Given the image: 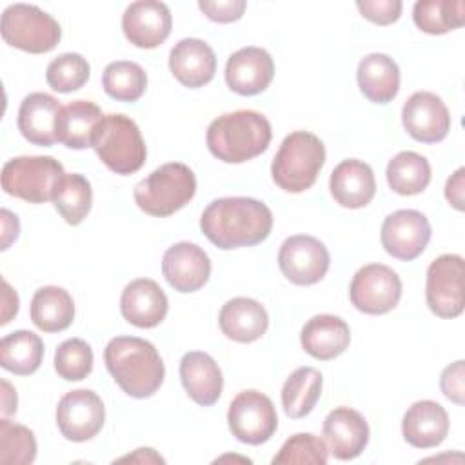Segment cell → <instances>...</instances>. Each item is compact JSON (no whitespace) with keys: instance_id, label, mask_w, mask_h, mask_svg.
I'll list each match as a JSON object with an SVG mask.
<instances>
[{"instance_id":"ba28073f","label":"cell","mask_w":465,"mask_h":465,"mask_svg":"<svg viewBox=\"0 0 465 465\" xmlns=\"http://www.w3.org/2000/svg\"><path fill=\"white\" fill-rule=\"evenodd\" d=\"M62 174L64 165L53 156H16L2 167V189L24 202L45 203Z\"/></svg>"},{"instance_id":"836d02e7","label":"cell","mask_w":465,"mask_h":465,"mask_svg":"<svg viewBox=\"0 0 465 465\" xmlns=\"http://www.w3.org/2000/svg\"><path fill=\"white\" fill-rule=\"evenodd\" d=\"M385 176L394 193L401 196L420 194L430 182V163L414 151H401L389 160Z\"/></svg>"},{"instance_id":"d590c367","label":"cell","mask_w":465,"mask_h":465,"mask_svg":"<svg viewBox=\"0 0 465 465\" xmlns=\"http://www.w3.org/2000/svg\"><path fill=\"white\" fill-rule=\"evenodd\" d=\"M102 87L113 100L136 102L145 93L147 74L136 62L116 60L104 69Z\"/></svg>"},{"instance_id":"30bf717a","label":"cell","mask_w":465,"mask_h":465,"mask_svg":"<svg viewBox=\"0 0 465 465\" xmlns=\"http://www.w3.org/2000/svg\"><path fill=\"white\" fill-rule=\"evenodd\" d=\"M351 303L365 314H385L401 298V280L396 271L381 263H369L356 271L349 287Z\"/></svg>"},{"instance_id":"8fae6325","label":"cell","mask_w":465,"mask_h":465,"mask_svg":"<svg viewBox=\"0 0 465 465\" xmlns=\"http://www.w3.org/2000/svg\"><path fill=\"white\" fill-rule=\"evenodd\" d=\"M425 298L429 309L440 318H456L463 312V258L441 254L427 269Z\"/></svg>"},{"instance_id":"e575fe53","label":"cell","mask_w":465,"mask_h":465,"mask_svg":"<svg viewBox=\"0 0 465 465\" xmlns=\"http://www.w3.org/2000/svg\"><path fill=\"white\" fill-rule=\"evenodd\" d=\"M412 20L427 35H445L465 24V4L461 0H418Z\"/></svg>"},{"instance_id":"83f0119b","label":"cell","mask_w":465,"mask_h":465,"mask_svg":"<svg viewBox=\"0 0 465 465\" xmlns=\"http://www.w3.org/2000/svg\"><path fill=\"white\" fill-rule=\"evenodd\" d=\"M358 87L374 104H389L400 91V67L385 53L363 56L356 71Z\"/></svg>"},{"instance_id":"ac0fdd59","label":"cell","mask_w":465,"mask_h":465,"mask_svg":"<svg viewBox=\"0 0 465 465\" xmlns=\"http://www.w3.org/2000/svg\"><path fill=\"white\" fill-rule=\"evenodd\" d=\"M162 272L174 291L194 292L207 283L211 276V260L200 245L178 242L163 252Z\"/></svg>"},{"instance_id":"1f68e13d","label":"cell","mask_w":465,"mask_h":465,"mask_svg":"<svg viewBox=\"0 0 465 465\" xmlns=\"http://www.w3.org/2000/svg\"><path fill=\"white\" fill-rule=\"evenodd\" d=\"M42 358L44 341L31 331H15L0 341V365L16 376L33 374L40 367Z\"/></svg>"},{"instance_id":"8992f818","label":"cell","mask_w":465,"mask_h":465,"mask_svg":"<svg viewBox=\"0 0 465 465\" xmlns=\"http://www.w3.org/2000/svg\"><path fill=\"white\" fill-rule=\"evenodd\" d=\"M196 193V176L182 162H169L136 183L134 202L151 216H169L185 207Z\"/></svg>"},{"instance_id":"bcb514c9","label":"cell","mask_w":465,"mask_h":465,"mask_svg":"<svg viewBox=\"0 0 465 465\" xmlns=\"http://www.w3.org/2000/svg\"><path fill=\"white\" fill-rule=\"evenodd\" d=\"M2 287H4V292H2V303L4 305H2V320H0V323L5 325L18 312V296H16V292L11 289V285L7 282H4Z\"/></svg>"},{"instance_id":"d6986e66","label":"cell","mask_w":465,"mask_h":465,"mask_svg":"<svg viewBox=\"0 0 465 465\" xmlns=\"http://www.w3.org/2000/svg\"><path fill=\"white\" fill-rule=\"evenodd\" d=\"M322 432L329 454L343 461L360 456L369 443V425L351 407L332 409L323 421Z\"/></svg>"},{"instance_id":"6da1fadb","label":"cell","mask_w":465,"mask_h":465,"mask_svg":"<svg viewBox=\"0 0 465 465\" xmlns=\"http://www.w3.org/2000/svg\"><path fill=\"white\" fill-rule=\"evenodd\" d=\"M200 229L218 249L251 247L271 234L272 213L256 198L225 196L203 209Z\"/></svg>"},{"instance_id":"7bdbcfd3","label":"cell","mask_w":465,"mask_h":465,"mask_svg":"<svg viewBox=\"0 0 465 465\" xmlns=\"http://www.w3.org/2000/svg\"><path fill=\"white\" fill-rule=\"evenodd\" d=\"M465 369H463V360H458L450 363L449 367L443 369L440 376V387L445 398L450 401L463 405V394H465Z\"/></svg>"},{"instance_id":"484cf974","label":"cell","mask_w":465,"mask_h":465,"mask_svg":"<svg viewBox=\"0 0 465 465\" xmlns=\"http://www.w3.org/2000/svg\"><path fill=\"white\" fill-rule=\"evenodd\" d=\"M218 323L229 340L238 343H251L265 334L269 327V316L260 302L238 296L222 305Z\"/></svg>"},{"instance_id":"f6af8a7d","label":"cell","mask_w":465,"mask_h":465,"mask_svg":"<svg viewBox=\"0 0 465 465\" xmlns=\"http://www.w3.org/2000/svg\"><path fill=\"white\" fill-rule=\"evenodd\" d=\"M0 216H2V251H5L18 238L20 223H18V216L7 209H2Z\"/></svg>"},{"instance_id":"f35d334b","label":"cell","mask_w":465,"mask_h":465,"mask_svg":"<svg viewBox=\"0 0 465 465\" xmlns=\"http://www.w3.org/2000/svg\"><path fill=\"white\" fill-rule=\"evenodd\" d=\"M54 371L65 381H80L93 371V349L82 338L62 341L54 352Z\"/></svg>"},{"instance_id":"f546056e","label":"cell","mask_w":465,"mask_h":465,"mask_svg":"<svg viewBox=\"0 0 465 465\" xmlns=\"http://www.w3.org/2000/svg\"><path fill=\"white\" fill-rule=\"evenodd\" d=\"M74 320V302L64 287H40L31 300V322L44 332L65 331Z\"/></svg>"},{"instance_id":"7c38bea8","label":"cell","mask_w":465,"mask_h":465,"mask_svg":"<svg viewBox=\"0 0 465 465\" xmlns=\"http://www.w3.org/2000/svg\"><path fill=\"white\" fill-rule=\"evenodd\" d=\"M282 274L294 285H314L329 271L331 254L323 242L309 234L289 236L278 251Z\"/></svg>"},{"instance_id":"ffe728a7","label":"cell","mask_w":465,"mask_h":465,"mask_svg":"<svg viewBox=\"0 0 465 465\" xmlns=\"http://www.w3.org/2000/svg\"><path fill=\"white\" fill-rule=\"evenodd\" d=\"M167 309L169 300L154 280L136 278L122 291L120 312L134 327H156L163 322Z\"/></svg>"},{"instance_id":"cb8c5ba5","label":"cell","mask_w":465,"mask_h":465,"mask_svg":"<svg viewBox=\"0 0 465 465\" xmlns=\"http://www.w3.org/2000/svg\"><path fill=\"white\" fill-rule=\"evenodd\" d=\"M401 434L405 441L416 449H432L449 434L447 411L432 400L412 403L401 420Z\"/></svg>"},{"instance_id":"e0dca14e","label":"cell","mask_w":465,"mask_h":465,"mask_svg":"<svg viewBox=\"0 0 465 465\" xmlns=\"http://www.w3.org/2000/svg\"><path fill=\"white\" fill-rule=\"evenodd\" d=\"M274 76L272 56L256 45L234 51L225 64V84L242 96L263 93Z\"/></svg>"},{"instance_id":"4dcf8cb0","label":"cell","mask_w":465,"mask_h":465,"mask_svg":"<svg viewBox=\"0 0 465 465\" xmlns=\"http://www.w3.org/2000/svg\"><path fill=\"white\" fill-rule=\"evenodd\" d=\"M323 378L314 367H298L282 387V407L292 420L305 418L322 396Z\"/></svg>"},{"instance_id":"4fadbf2b","label":"cell","mask_w":465,"mask_h":465,"mask_svg":"<svg viewBox=\"0 0 465 465\" xmlns=\"http://www.w3.org/2000/svg\"><path fill=\"white\" fill-rule=\"evenodd\" d=\"M105 421V409L100 396L89 389L69 391L56 407V427L69 441L94 438Z\"/></svg>"},{"instance_id":"60d3db41","label":"cell","mask_w":465,"mask_h":465,"mask_svg":"<svg viewBox=\"0 0 465 465\" xmlns=\"http://www.w3.org/2000/svg\"><path fill=\"white\" fill-rule=\"evenodd\" d=\"M356 7L369 22L389 25L400 18L403 4L400 0H358Z\"/></svg>"},{"instance_id":"d6a6232c","label":"cell","mask_w":465,"mask_h":465,"mask_svg":"<svg viewBox=\"0 0 465 465\" xmlns=\"http://www.w3.org/2000/svg\"><path fill=\"white\" fill-rule=\"evenodd\" d=\"M51 200L69 225H78L91 211L93 189L84 174L64 173L54 185Z\"/></svg>"},{"instance_id":"44dd1931","label":"cell","mask_w":465,"mask_h":465,"mask_svg":"<svg viewBox=\"0 0 465 465\" xmlns=\"http://www.w3.org/2000/svg\"><path fill=\"white\" fill-rule=\"evenodd\" d=\"M169 69L182 85L198 89L214 78L216 54L207 42L183 38L169 53Z\"/></svg>"},{"instance_id":"277c9868","label":"cell","mask_w":465,"mask_h":465,"mask_svg":"<svg viewBox=\"0 0 465 465\" xmlns=\"http://www.w3.org/2000/svg\"><path fill=\"white\" fill-rule=\"evenodd\" d=\"M325 163V145L309 131L287 134L272 158L271 174L274 183L287 193L311 189Z\"/></svg>"},{"instance_id":"f1b7e54d","label":"cell","mask_w":465,"mask_h":465,"mask_svg":"<svg viewBox=\"0 0 465 465\" xmlns=\"http://www.w3.org/2000/svg\"><path fill=\"white\" fill-rule=\"evenodd\" d=\"M102 116V109L89 100H74L64 105L54 124L56 142L69 149L91 147L94 127Z\"/></svg>"},{"instance_id":"74e56055","label":"cell","mask_w":465,"mask_h":465,"mask_svg":"<svg viewBox=\"0 0 465 465\" xmlns=\"http://www.w3.org/2000/svg\"><path fill=\"white\" fill-rule=\"evenodd\" d=\"M91 74L89 62L78 53H62L53 58L45 69V80L58 93H73L80 89Z\"/></svg>"},{"instance_id":"d4e9b609","label":"cell","mask_w":465,"mask_h":465,"mask_svg":"<svg viewBox=\"0 0 465 465\" xmlns=\"http://www.w3.org/2000/svg\"><path fill=\"white\" fill-rule=\"evenodd\" d=\"M300 341L309 356L327 361L345 352L351 343V329L340 316L316 314L302 327Z\"/></svg>"},{"instance_id":"52a82bcc","label":"cell","mask_w":465,"mask_h":465,"mask_svg":"<svg viewBox=\"0 0 465 465\" xmlns=\"http://www.w3.org/2000/svg\"><path fill=\"white\" fill-rule=\"evenodd\" d=\"M0 31L7 45L33 54L53 51L62 38L60 24L49 13L31 4L5 7Z\"/></svg>"},{"instance_id":"7a4b0ae2","label":"cell","mask_w":465,"mask_h":465,"mask_svg":"<svg viewBox=\"0 0 465 465\" xmlns=\"http://www.w3.org/2000/svg\"><path fill=\"white\" fill-rule=\"evenodd\" d=\"M109 374L131 398L153 396L165 376L163 361L156 347L136 336H116L104 351Z\"/></svg>"},{"instance_id":"7dc6e473","label":"cell","mask_w":465,"mask_h":465,"mask_svg":"<svg viewBox=\"0 0 465 465\" xmlns=\"http://www.w3.org/2000/svg\"><path fill=\"white\" fill-rule=\"evenodd\" d=\"M118 461H138V463H163V458L154 452V449L142 447L136 449L133 454L118 458Z\"/></svg>"},{"instance_id":"7402d4cb","label":"cell","mask_w":465,"mask_h":465,"mask_svg":"<svg viewBox=\"0 0 465 465\" xmlns=\"http://www.w3.org/2000/svg\"><path fill=\"white\" fill-rule=\"evenodd\" d=\"M329 189L338 205L347 209H361L374 198V173L371 165L361 160H343L332 169Z\"/></svg>"},{"instance_id":"603a6c76","label":"cell","mask_w":465,"mask_h":465,"mask_svg":"<svg viewBox=\"0 0 465 465\" xmlns=\"http://www.w3.org/2000/svg\"><path fill=\"white\" fill-rule=\"evenodd\" d=\"M180 380L189 398L202 407L214 405L223 389V378L218 363L202 351H191L182 356Z\"/></svg>"},{"instance_id":"ab89813d","label":"cell","mask_w":465,"mask_h":465,"mask_svg":"<svg viewBox=\"0 0 465 465\" xmlns=\"http://www.w3.org/2000/svg\"><path fill=\"white\" fill-rule=\"evenodd\" d=\"M329 460V450L323 440L311 432H298L291 436L278 454L272 458V465H287V463H312L325 465Z\"/></svg>"},{"instance_id":"b9f144b4","label":"cell","mask_w":465,"mask_h":465,"mask_svg":"<svg viewBox=\"0 0 465 465\" xmlns=\"http://www.w3.org/2000/svg\"><path fill=\"white\" fill-rule=\"evenodd\" d=\"M200 11L213 22L229 24L242 18L247 2L245 0H200Z\"/></svg>"},{"instance_id":"2e32d148","label":"cell","mask_w":465,"mask_h":465,"mask_svg":"<svg viewBox=\"0 0 465 465\" xmlns=\"http://www.w3.org/2000/svg\"><path fill=\"white\" fill-rule=\"evenodd\" d=\"M171 11L163 2L158 0L133 2L127 5L122 16L125 38L140 49H153L163 44L171 35Z\"/></svg>"},{"instance_id":"4316f807","label":"cell","mask_w":465,"mask_h":465,"mask_svg":"<svg viewBox=\"0 0 465 465\" xmlns=\"http://www.w3.org/2000/svg\"><path fill=\"white\" fill-rule=\"evenodd\" d=\"M62 107L64 105L47 93L27 94L18 109V131L29 143L42 147L53 145L56 142L54 124Z\"/></svg>"},{"instance_id":"9a60e30c","label":"cell","mask_w":465,"mask_h":465,"mask_svg":"<svg viewBox=\"0 0 465 465\" xmlns=\"http://www.w3.org/2000/svg\"><path fill=\"white\" fill-rule=\"evenodd\" d=\"M405 131L421 143L441 142L450 131V114L443 100L430 91L412 93L401 107Z\"/></svg>"},{"instance_id":"ee69618b","label":"cell","mask_w":465,"mask_h":465,"mask_svg":"<svg viewBox=\"0 0 465 465\" xmlns=\"http://www.w3.org/2000/svg\"><path fill=\"white\" fill-rule=\"evenodd\" d=\"M463 176L465 169L460 167L445 183V198L458 211H463Z\"/></svg>"},{"instance_id":"5bb4252c","label":"cell","mask_w":465,"mask_h":465,"mask_svg":"<svg viewBox=\"0 0 465 465\" xmlns=\"http://www.w3.org/2000/svg\"><path fill=\"white\" fill-rule=\"evenodd\" d=\"M380 238L387 254L411 262L425 251L430 240V223L416 209H400L383 220Z\"/></svg>"},{"instance_id":"3957f363","label":"cell","mask_w":465,"mask_h":465,"mask_svg":"<svg viewBox=\"0 0 465 465\" xmlns=\"http://www.w3.org/2000/svg\"><path fill=\"white\" fill-rule=\"evenodd\" d=\"M272 138L269 120L251 109L225 113L214 118L205 134L211 154L225 163H243L262 154Z\"/></svg>"},{"instance_id":"5b68a950","label":"cell","mask_w":465,"mask_h":465,"mask_svg":"<svg viewBox=\"0 0 465 465\" xmlns=\"http://www.w3.org/2000/svg\"><path fill=\"white\" fill-rule=\"evenodd\" d=\"M91 147L107 169L124 176L136 173L147 156L136 122L120 113L102 116L94 127Z\"/></svg>"},{"instance_id":"8d00e7d4","label":"cell","mask_w":465,"mask_h":465,"mask_svg":"<svg viewBox=\"0 0 465 465\" xmlns=\"http://www.w3.org/2000/svg\"><path fill=\"white\" fill-rule=\"evenodd\" d=\"M36 458V438L31 429L0 420V463L4 465H27Z\"/></svg>"},{"instance_id":"9c48e42d","label":"cell","mask_w":465,"mask_h":465,"mask_svg":"<svg viewBox=\"0 0 465 465\" xmlns=\"http://www.w3.org/2000/svg\"><path fill=\"white\" fill-rule=\"evenodd\" d=\"M227 423L232 436L247 445H262L272 438L278 427L276 409L260 391H242L229 405Z\"/></svg>"},{"instance_id":"c3c4849f","label":"cell","mask_w":465,"mask_h":465,"mask_svg":"<svg viewBox=\"0 0 465 465\" xmlns=\"http://www.w3.org/2000/svg\"><path fill=\"white\" fill-rule=\"evenodd\" d=\"M16 391L5 380H2V414L4 418L16 412Z\"/></svg>"}]
</instances>
